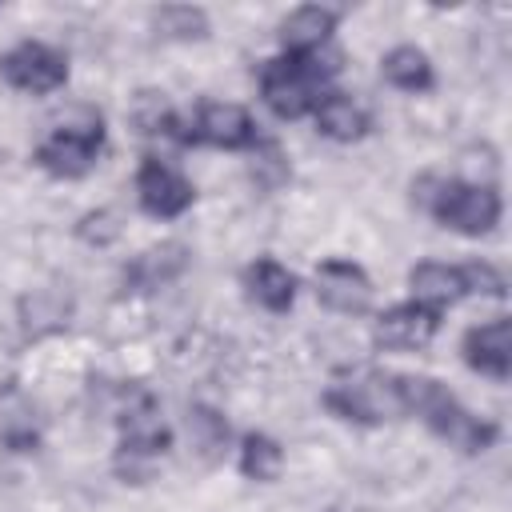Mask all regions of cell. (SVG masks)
<instances>
[{
	"label": "cell",
	"instance_id": "6da1fadb",
	"mask_svg": "<svg viewBox=\"0 0 512 512\" xmlns=\"http://www.w3.org/2000/svg\"><path fill=\"white\" fill-rule=\"evenodd\" d=\"M340 72V56L332 52H304V56H280L268 60L260 72V92L264 104L280 116V120H296L304 112L316 108V100L324 96V80Z\"/></svg>",
	"mask_w": 512,
	"mask_h": 512
},
{
	"label": "cell",
	"instance_id": "7a4b0ae2",
	"mask_svg": "<svg viewBox=\"0 0 512 512\" xmlns=\"http://www.w3.org/2000/svg\"><path fill=\"white\" fill-rule=\"evenodd\" d=\"M412 192H416L420 208H428L444 228H456L464 236H484L500 220V196L488 184L424 176L420 184H412Z\"/></svg>",
	"mask_w": 512,
	"mask_h": 512
},
{
	"label": "cell",
	"instance_id": "3957f363",
	"mask_svg": "<svg viewBox=\"0 0 512 512\" xmlns=\"http://www.w3.org/2000/svg\"><path fill=\"white\" fill-rule=\"evenodd\" d=\"M100 148H104V124L100 116H84V124H64L52 136H44L36 148V164L48 168L52 176L76 180L96 164Z\"/></svg>",
	"mask_w": 512,
	"mask_h": 512
},
{
	"label": "cell",
	"instance_id": "277c9868",
	"mask_svg": "<svg viewBox=\"0 0 512 512\" xmlns=\"http://www.w3.org/2000/svg\"><path fill=\"white\" fill-rule=\"evenodd\" d=\"M324 404L340 416V420H356V424H376L388 412H400V396H396V376H380V372H364L352 380H340L324 392Z\"/></svg>",
	"mask_w": 512,
	"mask_h": 512
},
{
	"label": "cell",
	"instance_id": "5b68a950",
	"mask_svg": "<svg viewBox=\"0 0 512 512\" xmlns=\"http://www.w3.org/2000/svg\"><path fill=\"white\" fill-rule=\"evenodd\" d=\"M172 136L180 144H216V148H248L256 140V124L240 104H204L192 120H176Z\"/></svg>",
	"mask_w": 512,
	"mask_h": 512
},
{
	"label": "cell",
	"instance_id": "8992f818",
	"mask_svg": "<svg viewBox=\"0 0 512 512\" xmlns=\"http://www.w3.org/2000/svg\"><path fill=\"white\" fill-rule=\"evenodd\" d=\"M0 76L20 92L44 96V92H56L68 80V60L56 48L40 44V40H24L12 52L0 56Z\"/></svg>",
	"mask_w": 512,
	"mask_h": 512
},
{
	"label": "cell",
	"instance_id": "52a82bcc",
	"mask_svg": "<svg viewBox=\"0 0 512 512\" xmlns=\"http://www.w3.org/2000/svg\"><path fill=\"white\" fill-rule=\"evenodd\" d=\"M136 196H140V208H144L148 216L172 220V216H180V212L192 208V196H196V192H192V184H188L172 164L148 156V160L140 164V172H136Z\"/></svg>",
	"mask_w": 512,
	"mask_h": 512
},
{
	"label": "cell",
	"instance_id": "ba28073f",
	"mask_svg": "<svg viewBox=\"0 0 512 512\" xmlns=\"http://www.w3.org/2000/svg\"><path fill=\"white\" fill-rule=\"evenodd\" d=\"M316 296L332 308V312H348L360 316L372 308V280L364 276L360 264L352 260H324L316 268Z\"/></svg>",
	"mask_w": 512,
	"mask_h": 512
},
{
	"label": "cell",
	"instance_id": "9c48e42d",
	"mask_svg": "<svg viewBox=\"0 0 512 512\" xmlns=\"http://www.w3.org/2000/svg\"><path fill=\"white\" fill-rule=\"evenodd\" d=\"M436 328H440V312H432V308H424V304L412 300V304L388 308V312L376 320L372 336H376L380 348L408 352V348H424V344L436 336Z\"/></svg>",
	"mask_w": 512,
	"mask_h": 512
},
{
	"label": "cell",
	"instance_id": "30bf717a",
	"mask_svg": "<svg viewBox=\"0 0 512 512\" xmlns=\"http://www.w3.org/2000/svg\"><path fill=\"white\" fill-rule=\"evenodd\" d=\"M464 360L492 380H508V372H512V324H508V316H496L488 324L468 328L464 332Z\"/></svg>",
	"mask_w": 512,
	"mask_h": 512
},
{
	"label": "cell",
	"instance_id": "8fae6325",
	"mask_svg": "<svg viewBox=\"0 0 512 512\" xmlns=\"http://www.w3.org/2000/svg\"><path fill=\"white\" fill-rule=\"evenodd\" d=\"M120 432H124V444L120 448L124 452H136L144 460L168 452V444H172V436H168L164 420L156 416V404H152L148 392H136V400L120 412Z\"/></svg>",
	"mask_w": 512,
	"mask_h": 512
},
{
	"label": "cell",
	"instance_id": "7c38bea8",
	"mask_svg": "<svg viewBox=\"0 0 512 512\" xmlns=\"http://www.w3.org/2000/svg\"><path fill=\"white\" fill-rule=\"evenodd\" d=\"M184 268H188V248L176 244V240H168V244H156V248L140 252V256L124 268V288H132V292H152V288L172 284Z\"/></svg>",
	"mask_w": 512,
	"mask_h": 512
},
{
	"label": "cell",
	"instance_id": "4fadbf2b",
	"mask_svg": "<svg viewBox=\"0 0 512 512\" xmlns=\"http://www.w3.org/2000/svg\"><path fill=\"white\" fill-rule=\"evenodd\" d=\"M408 284H412V300L440 312L444 304H456L464 296V276L456 264H440V260H420L412 272H408Z\"/></svg>",
	"mask_w": 512,
	"mask_h": 512
},
{
	"label": "cell",
	"instance_id": "5bb4252c",
	"mask_svg": "<svg viewBox=\"0 0 512 512\" xmlns=\"http://www.w3.org/2000/svg\"><path fill=\"white\" fill-rule=\"evenodd\" d=\"M332 28H336V12L316 8V4H304V8H296L280 24V40H284L288 56H304V52H320L328 44Z\"/></svg>",
	"mask_w": 512,
	"mask_h": 512
},
{
	"label": "cell",
	"instance_id": "9a60e30c",
	"mask_svg": "<svg viewBox=\"0 0 512 512\" xmlns=\"http://www.w3.org/2000/svg\"><path fill=\"white\" fill-rule=\"evenodd\" d=\"M312 112H316V128H320L328 140L352 144V140H360V136L368 132V112H364L352 96H344V92H324Z\"/></svg>",
	"mask_w": 512,
	"mask_h": 512
},
{
	"label": "cell",
	"instance_id": "2e32d148",
	"mask_svg": "<svg viewBox=\"0 0 512 512\" xmlns=\"http://www.w3.org/2000/svg\"><path fill=\"white\" fill-rule=\"evenodd\" d=\"M244 284H248L252 300H260L268 312H288L292 300H296V276H292L284 264H276V260H256V264H248Z\"/></svg>",
	"mask_w": 512,
	"mask_h": 512
},
{
	"label": "cell",
	"instance_id": "e0dca14e",
	"mask_svg": "<svg viewBox=\"0 0 512 512\" xmlns=\"http://www.w3.org/2000/svg\"><path fill=\"white\" fill-rule=\"evenodd\" d=\"M0 444L12 448V452H32L40 444V432H36V416L28 408V400L12 388L0 396Z\"/></svg>",
	"mask_w": 512,
	"mask_h": 512
},
{
	"label": "cell",
	"instance_id": "ac0fdd59",
	"mask_svg": "<svg viewBox=\"0 0 512 512\" xmlns=\"http://www.w3.org/2000/svg\"><path fill=\"white\" fill-rule=\"evenodd\" d=\"M72 316V304L68 296L60 292H32L20 300V328L24 336H48V332H60Z\"/></svg>",
	"mask_w": 512,
	"mask_h": 512
},
{
	"label": "cell",
	"instance_id": "d6986e66",
	"mask_svg": "<svg viewBox=\"0 0 512 512\" xmlns=\"http://www.w3.org/2000/svg\"><path fill=\"white\" fill-rule=\"evenodd\" d=\"M380 68H384V80L396 84V88H404V92H424V88H432V64H428V56H424L420 48H412V44L392 48Z\"/></svg>",
	"mask_w": 512,
	"mask_h": 512
},
{
	"label": "cell",
	"instance_id": "ffe728a7",
	"mask_svg": "<svg viewBox=\"0 0 512 512\" xmlns=\"http://www.w3.org/2000/svg\"><path fill=\"white\" fill-rule=\"evenodd\" d=\"M280 468H284L280 444L272 436H264V432H248L244 444H240V472L248 480H264L268 484V480L280 476Z\"/></svg>",
	"mask_w": 512,
	"mask_h": 512
},
{
	"label": "cell",
	"instance_id": "44dd1931",
	"mask_svg": "<svg viewBox=\"0 0 512 512\" xmlns=\"http://www.w3.org/2000/svg\"><path fill=\"white\" fill-rule=\"evenodd\" d=\"M128 120L136 124L140 136H164V132H172L176 112H172V104L164 100V92L144 88V92L132 96V104H128Z\"/></svg>",
	"mask_w": 512,
	"mask_h": 512
},
{
	"label": "cell",
	"instance_id": "7402d4cb",
	"mask_svg": "<svg viewBox=\"0 0 512 512\" xmlns=\"http://www.w3.org/2000/svg\"><path fill=\"white\" fill-rule=\"evenodd\" d=\"M156 28L172 40H200L208 32V16L200 8H188V4H168L156 12Z\"/></svg>",
	"mask_w": 512,
	"mask_h": 512
},
{
	"label": "cell",
	"instance_id": "603a6c76",
	"mask_svg": "<svg viewBox=\"0 0 512 512\" xmlns=\"http://www.w3.org/2000/svg\"><path fill=\"white\" fill-rule=\"evenodd\" d=\"M188 432H192V440L212 456L216 448H224V440H228V424H224V416L220 412H212V408H204V404H196L192 412H188Z\"/></svg>",
	"mask_w": 512,
	"mask_h": 512
},
{
	"label": "cell",
	"instance_id": "cb8c5ba5",
	"mask_svg": "<svg viewBox=\"0 0 512 512\" xmlns=\"http://www.w3.org/2000/svg\"><path fill=\"white\" fill-rule=\"evenodd\" d=\"M76 236H80L84 244H96V248H104V244H112V240L120 236V220H116V212H112V208H96V212L80 216V224H76Z\"/></svg>",
	"mask_w": 512,
	"mask_h": 512
},
{
	"label": "cell",
	"instance_id": "d4e9b609",
	"mask_svg": "<svg viewBox=\"0 0 512 512\" xmlns=\"http://www.w3.org/2000/svg\"><path fill=\"white\" fill-rule=\"evenodd\" d=\"M252 176L260 188H276L280 180H288V160L276 144H260L256 148V160H252Z\"/></svg>",
	"mask_w": 512,
	"mask_h": 512
},
{
	"label": "cell",
	"instance_id": "484cf974",
	"mask_svg": "<svg viewBox=\"0 0 512 512\" xmlns=\"http://www.w3.org/2000/svg\"><path fill=\"white\" fill-rule=\"evenodd\" d=\"M460 276H464V292L504 296V276H500V268H492L488 260H472V264H464Z\"/></svg>",
	"mask_w": 512,
	"mask_h": 512
}]
</instances>
